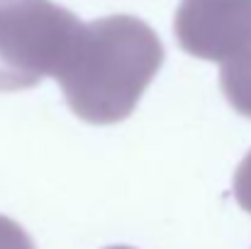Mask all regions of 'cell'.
Masks as SVG:
<instances>
[{"instance_id": "7", "label": "cell", "mask_w": 251, "mask_h": 249, "mask_svg": "<svg viewBox=\"0 0 251 249\" xmlns=\"http://www.w3.org/2000/svg\"><path fill=\"white\" fill-rule=\"evenodd\" d=\"M105 249H134V247H125V245H115V247H105Z\"/></svg>"}, {"instance_id": "6", "label": "cell", "mask_w": 251, "mask_h": 249, "mask_svg": "<svg viewBox=\"0 0 251 249\" xmlns=\"http://www.w3.org/2000/svg\"><path fill=\"white\" fill-rule=\"evenodd\" d=\"M234 198H237L239 208L251 215V149L249 154L242 159V164L237 166V173H234Z\"/></svg>"}, {"instance_id": "3", "label": "cell", "mask_w": 251, "mask_h": 249, "mask_svg": "<svg viewBox=\"0 0 251 249\" xmlns=\"http://www.w3.org/2000/svg\"><path fill=\"white\" fill-rule=\"evenodd\" d=\"M173 29L183 52L222 66L251 44V0H183Z\"/></svg>"}, {"instance_id": "5", "label": "cell", "mask_w": 251, "mask_h": 249, "mask_svg": "<svg viewBox=\"0 0 251 249\" xmlns=\"http://www.w3.org/2000/svg\"><path fill=\"white\" fill-rule=\"evenodd\" d=\"M0 249H37V245L20 222L0 215Z\"/></svg>"}, {"instance_id": "1", "label": "cell", "mask_w": 251, "mask_h": 249, "mask_svg": "<svg viewBox=\"0 0 251 249\" xmlns=\"http://www.w3.org/2000/svg\"><path fill=\"white\" fill-rule=\"evenodd\" d=\"M161 66L159 34L134 15H110L81 25L54 79L74 115L115 125L134 112Z\"/></svg>"}, {"instance_id": "4", "label": "cell", "mask_w": 251, "mask_h": 249, "mask_svg": "<svg viewBox=\"0 0 251 249\" xmlns=\"http://www.w3.org/2000/svg\"><path fill=\"white\" fill-rule=\"evenodd\" d=\"M220 85L229 105L239 115L251 117V44L244 54L220 66Z\"/></svg>"}, {"instance_id": "2", "label": "cell", "mask_w": 251, "mask_h": 249, "mask_svg": "<svg viewBox=\"0 0 251 249\" xmlns=\"http://www.w3.org/2000/svg\"><path fill=\"white\" fill-rule=\"evenodd\" d=\"M81 25L51 0H0V93L54 76Z\"/></svg>"}]
</instances>
